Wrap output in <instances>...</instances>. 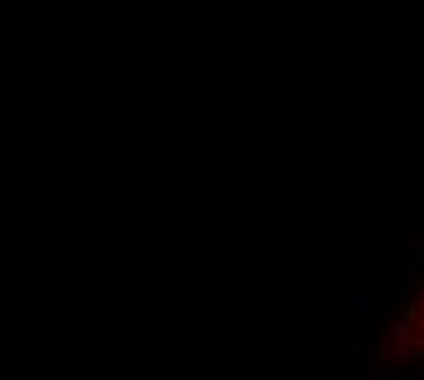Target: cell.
I'll list each match as a JSON object with an SVG mask.
<instances>
[{
  "label": "cell",
  "instance_id": "cell-1",
  "mask_svg": "<svg viewBox=\"0 0 424 380\" xmlns=\"http://www.w3.org/2000/svg\"><path fill=\"white\" fill-rule=\"evenodd\" d=\"M406 340H414V344H424V293H421V300L410 307V318H406Z\"/></svg>",
  "mask_w": 424,
  "mask_h": 380
}]
</instances>
